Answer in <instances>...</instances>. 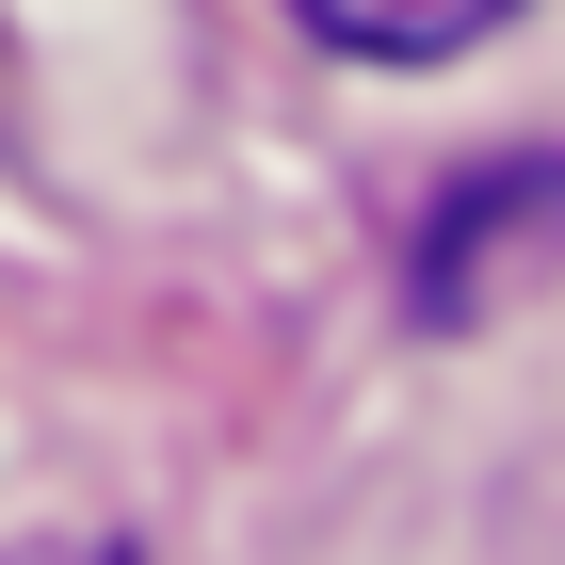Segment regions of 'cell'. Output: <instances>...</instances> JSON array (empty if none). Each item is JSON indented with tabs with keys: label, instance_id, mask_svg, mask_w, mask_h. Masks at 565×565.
Returning a JSON list of instances; mask_svg holds the SVG:
<instances>
[{
	"label": "cell",
	"instance_id": "obj_2",
	"mask_svg": "<svg viewBox=\"0 0 565 565\" xmlns=\"http://www.w3.org/2000/svg\"><path fill=\"white\" fill-rule=\"evenodd\" d=\"M323 49H355V65H452V49H484L518 0H291Z\"/></svg>",
	"mask_w": 565,
	"mask_h": 565
},
{
	"label": "cell",
	"instance_id": "obj_1",
	"mask_svg": "<svg viewBox=\"0 0 565 565\" xmlns=\"http://www.w3.org/2000/svg\"><path fill=\"white\" fill-rule=\"evenodd\" d=\"M533 259H565V162H469L420 211V323H484L501 291H533Z\"/></svg>",
	"mask_w": 565,
	"mask_h": 565
},
{
	"label": "cell",
	"instance_id": "obj_3",
	"mask_svg": "<svg viewBox=\"0 0 565 565\" xmlns=\"http://www.w3.org/2000/svg\"><path fill=\"white\" fill-rule=\"evenodd\" d=\"M0 565H130L114 533H65V550H0Z\"/></svg>",
	"mask_w": 565,
	"mask_h": 565
}]
</instances>
